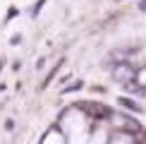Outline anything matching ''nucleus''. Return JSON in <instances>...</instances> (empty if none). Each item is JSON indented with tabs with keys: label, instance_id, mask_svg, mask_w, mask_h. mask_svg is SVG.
<instances>
[{
	"label": "nucleus",
	"instance_id": "obj_1",
	"mask_svg": "<svg viewBox=\"0 0 146 144\" xmlns=\"http://www.w3.org/2000/svg\"><path fill=\"white\" fill-rule=\"evenodd\" d=\"M82 108L89 115H96V118H108L110 115V111H108V108H98V103H82Z\"/></svg>",
	"mask_w": 146,
	"mask_h": 144
}]
</instances>
